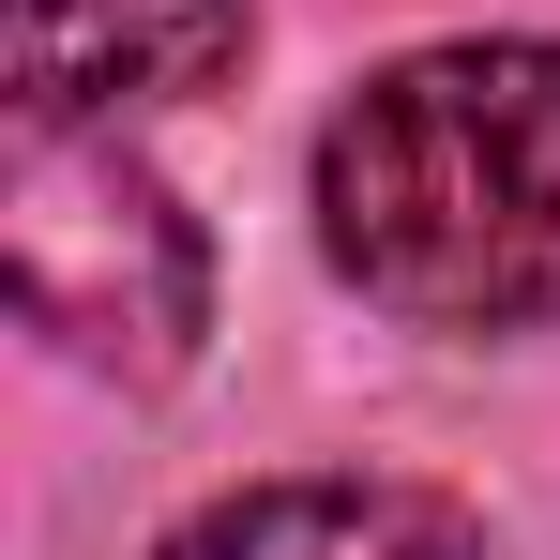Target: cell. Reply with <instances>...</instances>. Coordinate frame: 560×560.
<instances>
[{
	"label": "cell",
	"instance_id": "6da1fadb",
	"mask_svg": "<svg viewBox=\"0 0 560 560\" xmlns=\"http://www.w3.org/2000/svg\"><path fill=\"white\" fill-rule=\"evenodd\" d=\"M318 243L409 334L560 318V46L485 31L364 77L318 137Z\"/></svg>",
	"mask_w": 560,
	"mask_h": 560
},
{
	"label": "cell",
	"instance_id": "7a4b0ae2",
	"mask_svg": "<svg viewBox=\"0 0 560 560\" xmlns=\"http://www.w3.org/2000/svg\"><path fill=\"white\" fill-rule=\"evenodd\" d=\"M0 273H15V318L46 349H77L106 378H183L197 318H212V258H197L183 197L92 137H15Z\"/></svg>",
	"mask_w": 560,
	"mask_h": 560
},
{
	"label": "cell",
	"instance_id": "3957f363",
	"mask_svg": "<svg viewBox=\"0 0 560 560\" xmlns=\"http://www.w3.org/2000/svg\"><path fill=\"white\" fill-rule=\"evenodd\" d=\"M243 0H15V137H92L243 77Z\"/></svg>",
	"mask_w": 560,
	"mask_h": 560
},
{
	"label": "cell",
	"instance_id": "277c9868",
	"mask_svg": "<svg viewBox=\"0 0 560 560\" xmlns=\"http://www.w3.org/2000/svg\"><path fill=\"white\" fill-rule=\"evenodd\" d=\"M152 560H500L440 485H378V469H303V485H243L183 515Z\"/></svg>",
	"mask_w": 560,
	"mask_h": 560
}]
</instances>
